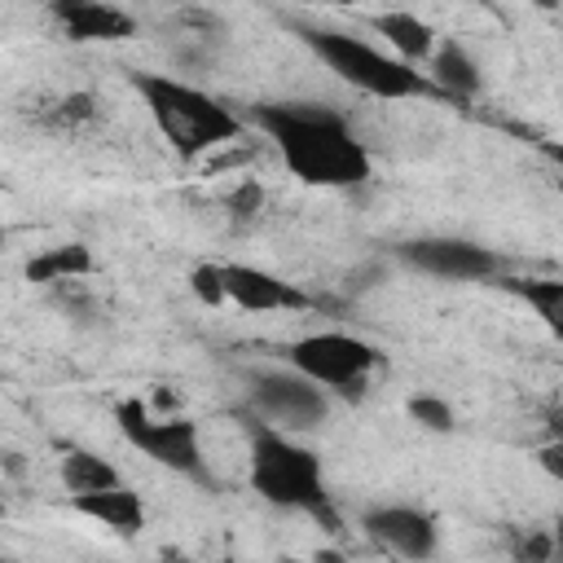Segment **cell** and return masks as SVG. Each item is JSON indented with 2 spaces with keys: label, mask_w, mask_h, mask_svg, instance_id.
<instances>
[{
  "label": "cell",
  "mask_w": 563,
  "mask_h": 563,
  "mask_svg": "<svg viewBox=\"0 0 563 563\" xmlns=\"http://www.w3.org/2000/svg\"><path fill=\"white\" fill-rule=\"evenodd\" d=\"M255 128L273 141L286 172L317 189H352L374 176V158L352 123L317 101H268L251 110Z\"/></svg>",
  "instance_id": "cell-1"
},
{
  "label": "cell",
  "mask_w": 563,
  "mask_h": 563,
  "mask_svg": "<svg viewBox=\"0 0 563 563\" xmlns=\"http://www.w3.org/2000/svg\"><path fill=\"white\" fill-rule=\"evenodd\" d=\"M246 479H251V493L264 497L268 506L303 510V515L321 519L325 528H339L321 457L308 444H299L286 427H277L260 413L246 418Z\"/></svg>",
  "instance_id": "cell-2"
},
{
  "label": "cell",
  "mask_w": 563,
  "mask_h": 563,
  "mask_svg": "<svg viewBox=\"0 0 563 563\" xmlns=\"http://www.w3.org/2000/svg\"><path fill=\"white\" fill-rule=\"evenodd\" d=\"M132 88L141 92V106L150 110L167 150L185 163H194V158H202V154L242 136V119L224 101H216L211 92H202V88H194L176 75H154V70L141 75L136 70Z\"/></svg>",
  "instance_id": "cell-3"
},
{
  "label": "cell",
  "mask_w": 563,
  "mask_h": 563,
  "mask_svg": "<svg viewBox=\"0 0 563 563\" xmlns=\"http://www.w3.org/2000/svg\"><path fill=\"white\" fill-rule=\"evenodd\" d=\"M299 40L325 62V70H334L343 84L378 97V101H405V97H435V84L405 57H391L383 48H374L369 40L352 35V31H330V26H308L299 31Z\"/></svg>",
  "instance_id": "cell-4"
},
{
  "label": "cell",
  "mask_w": 563,
  "mask_h": 563,
  "mask_svg": "<svg viewBox=\"0 0 563 563\" xmlns=\"http://www.w3.org/2000/svg\"><path fill=\"white\" fill-rule=\"evenodd\" d=\"M114 427H119V435H123L136 453H145V457L158 462L163 471H176V475L198 479V484L211 479L194 418H154L141 396H128V400L114 405Z\"/></svg>",
  "instance_id": "cell-5"
},
{
  "label": "cell",
  "mask_w": 563,
  "mask_h": 563,
  "mask_svg": "<svg viewBox=\"0 0 563 563\" xmlns=\"http://www.w3.org/2000/svg\"><path fill=\"white\" fill-rule=\"evenodd\" d=\"M286 361L299 374H308L312 383H321L325 391H334V396H365L369 374L383 365V352L361 334L317 330V334L295 339L286 347Z\"/></svg>",
  "instance_id": "cell-6"
},
{
  "label": "cell",
  "mask_w": 563,
  "mask_h": 563,
  "mask_svg": "<svg viewBox=\"0 0 563 563\" xmlns=\"http://www.w3.org/2000/svg\"><path fill=\"white\" fill-rule=\"evenodd\" d=\"M251 409L286 431H312L330 418V391L321 383H312L308 374L290 369H255L251 374Z\"/></svg>",
  "instance_id": "cell-7"
},
{
  "label": "cell",
  "mask_w": 563,
  "mask_h": 563,
  "mask_svg": "<svg viewBox=\"0 0 563 563\" xmlns=\"http://www.w3.org/2000/svg\"><path fill=\"white\" fill-rule=\"evenodd\" d=\"M396 255L409 268L440 277V282H493V277H501L497 251H488L471 238H413V242H400Z\"/></svg>",
  "instance_id": "cell-8"
},
{
  "label": "cell",
  "mask_w": 563,
  "mask_h": 563,
  "mask_svg": "<svg viewBox=\"0 0 563 563\" xmlns=\"http://www.w3.org/2000/svg\"><path fill=\"white\" fill-rule=\"evenodd\" d=\"M361 532H365L374 545H383V550H391V554H400V559H431L435 545H440L435 519H431L427 510L400 506V501H391V506H369V510L361 515Z\"/></svg>",
  "instance_id": "cell-9"
},
{
  "label": "cell",
  "mask_w": 563,
  "mask_h": 563,
  "mask_svg": "<svg viewBox=\"0 0 563 563\" xmlns=\"http://www.w3.org/2000/svg\"><path fill=\"white\" fill-rule=\"evenodd\" d=\"M53 18L75 44H119L136 35V18L110 0H53Z\"/></svg>",
  "instance_id": "cell-10"
},
{
  "label": "cell",
  "mask_w": 563,
  "mask_h": 563,
  "mask_svg": "<svg viewBox=\"0 0 563 563\" xmlns=\"http://www.w3.org/2000/svg\"><path fill=\"white\" fill-rule=\"evenodd\" d=\"M224 290H229V303L246 312H295L312 303L295 282H282L277 273L255 264H224Z\"/></svg>",
  "instance_id": "cell-11"
},
{
  "label": "cell",
  "mask_w": 563,
  "mask_h": 563,
  "mask_svg": "<svg viewBox=\"0 0 563 563\" xmlns=\"http://www.w3.org/2000/svg\"><path fill=\"white\" fill-rule=\"evenodd\" d=\"M70 506L97 523H106L110 532L119 537H132L145 528V501L128 488V484H114V488H97V493H75Z\"/></svg>",
  "instance_id": "cell-12"
},
{
  "label": "cell",
  "mask_w": 563,
  "mask_h": 563,
  "mask_svg": "<svg viewBox=\"0 0 563 563\" xmlns=\"http://www.w3.org/2000/svg\"><path fill=\"white\" fill-rule=\"evenodd\" d=\"M97 264H92V251L84 242H57V246H44L40 255L26 260L22 277L31 286H70L79 277H88Z\"/></svg>",
  "instance_id": "cell-13"
},
{
  "label": "cell",
  "mask_w": 563,
  "mask_h": 563,
  "mask_svg": "<svg viewBox=\"0 0 563 563\" xmlns=\"http://www.w3.org/2000/svg\"><path fill=\"white\" fill-rule=\"evenodd\" d=\"M374 31L378 35H387V44L396 48V57H405V62H431V53H435V26L431 22H422L418 13H405V9H391V13H378L374 18Z\"/></svg>",
  "instance_id": "cell-14"
},
{
  "label": "cell",
  "mask_w": 563,
  "mask_h": 563,
  "mask_svg": "<svg viewBox=\"0 0 563 563\" xmlns=\"http://www.w3.org/2000/svg\"><path fill=\"white\" fill-rule=\"evenodd\" d=\"M427 70H431V84L444 88L449 97H475L479 84H484L479 62L457 40H440L435 53H431V62H427Z\"/></svg>",
  "instance_id": "cell-15"
},
{
  "label": "cell",
  "mask_w": 563,
  "mask_h": 563,
  "mask_svg": "<svg viewBox=\"0 0 563 563\" xmlns=\"http://www.w3.org/2000/svg\"><path fill=\"white\" fill-rule=\"evenodd\" d=\"M497 286L519 295L541 317V325L563 343V277H497Z\"/></svg>",
  "instance_id": "cell-16"
},
{
  "label": "cell",
  "mask_w": 563,
  "mask_h": 563,
  "mask_svg": "<svg viewBox=\"0 0 563 563\" xmlns=\"http://www.w3.org/2000/svg\"><path fill=\"white\" fill-rule=\"evenodd\" d=\"M62 488L75 497V493H97V488H114V484H123L119 479V471H114V462H106L101 453H92V449H79V444H70L66 453H62Z\"/></svg>",
  "instance_id": "cell-17"
},
{
  "label": "cell",
  "mask_w": 563,
  "mask_h": 563,
  "mask_svg": "<svg viewBox=\"0 0 563 563\" xmlns=\"http://www.w3.org/2000/svg\"><path fill=\"white\" fill-rule=\"evenodd\" d=\"M405 409H409V418H413L418 427L440 431V435H444V431H453V422H457V418H453V405H449L444 396H431V391L409 396V405H405Z\"/></svg>",
  "instance_id": "cell-18"
},
{
  "label": "cell",
  "mask_w": 563,
  "mask_h": 563,
  "mask_svg": "<svg viewBox=\"0 0 563 563\" xmlns=\"http://www.w3.org/2000/svg\"><path fill=\"white\" fill-rule=\"evenodd\" d=\"M189 290H194L207 308L224 303V299H229V290H224V264H198V268L189 273Z\"/></svg>",
  "instance_id": "cell-19"
},
{
  "label": "cell",
  "mask_w": 563,
  "mask_h": 563,
  "mask_svg": "<svg viewBox=\"0 0 563 563\" xmlns=\"http://www.w3.org/2000/svg\"><path fill=\"white\" fill-rule=\"evenodd\" d=\"M92 119V97L88 92H70L57 101V123H84Z\"/></svg>",
  "instance_id": "cell-20"
},
{
  "label": "cell",
  "mask_w": 563,
  "mask_h": 563,
  "mask_svg": "<svg viewBox=\"0 0 563 563\" xmlns=\"http://www.w3.org/2000/svg\"><path fill=\"white\" fill-rule=\"evenodd\" d=\"M260 185L255 180H246V185H238V194H233V211L238 216H255V207H260Z\"/></svg>",
  "instance_id": "cell-21"
},
{
  "label": "cell",
  "mask_w": 563,
  "mask_h": 563,
  "mask_svg": "<svg viewBox=\"0 0 563 563\" xmlns=\"http://www.w3.org/2000/svg\"><path fill=\"white\" fill-rule=\"evenodd\" d=\"M541 466H545L550 475H559V479H563V440H554V444H545V449H541Z\"/></svg>",
  "instance_id": "cell-22"
},
{
  "label": "cell",
  "mask_w": 563,
  "mask_h": 563,
  "mask_svg": "<svg viewBox=\"0 0 563 563\" xmlns=\"http://www.w3.org/2000/svg\"><path fill=\"white\" fill-rule=\"evenodd\" d=\"M550 532H554V559H563V515H559V523Z\"/></svg>",
  "instance_id": "cell-23"
},
{
  "label": "cell",
  "mask_w": 563,
  "mask_h": 563,
  "mask_svg": "<svg viewBox=\"0 0 563 563\" xmlns=\"http://www.w3.org/2000/svg\"><path fill=\"white\" fill-rule=\"evenodd\" d=\"M545 154H550V158L563 167V141H550V145H545Z\"/></svg>",
  "instance_id": "cell-24"
},
{
  "label": "cell",
  "mask_w": 563,
  "mask_h": 563,
  "mask_svg": "<svg viewBox=\"0 0 563 563\" xmlns=\"http://www.w3.org/2000/svg\"><path fill=\"white\" fill-rule=\"evenodd\" d=\"M532 4H537V9H554L559 0H532Z\"/></svg>",
  "instance_id": "cell-25"
},
{
  "label": "cell",
  "mask_w": 563,
  "mask_h": 563,
  "mask_svg": "<svg viewBox=\"0 0 563 563\" xmlns=\"http://www.w3.org/2000/svg\"><path fill=\"white\" fill-rule=\"evenodd\" d=\"M308 4H352V0H308Z\"/></svg>",
  "instance_id": "cell-26"
},
{
  "label": "cell",
  "mask_w": 563,
  "mask_h": 563,
  "mask_svg": "<svg viewBox=\"0 0 563 563\" xmlns=\"http://www.w3.org/2000/svg\"><path fill=\"white\" fill-rule=\"evenodd\" d=\"M471 4H484V0H471Z\"/></svg>",
  "instance_id": "cell-27"
}]
</instances>
